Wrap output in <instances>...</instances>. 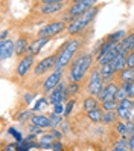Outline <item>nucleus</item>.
<instances>
[{"label": "nucleus", "instance_id": "f257e3e1", "mask_svg": "<svg viewBox=\"0 0 134 151\" xmlns=\"http://www.w3.org/2000/svg\"><path fill=\"white\" fill-rule=\"evenodd\" d=\"M97 9H99V8L92 6L90 9H87L84 14H81V15L75 17V19H73L72 22H70V23L67 24V32H69L70 35H75V34H78V32H81L82 29H85L87 26L93 22L95 17H96Z\"/></svg>", "mask_w": 134, "mask_h": 151}, {"label": "nucleus", "instance_id": "f03ea898", "mask_svg": "<svg viewBox=\"0 0 134 151\" xmlns=\"http://www.w3.org/2000/svg\"><path fill=\"white\" fill-rule=\"evenodd\" d=\"M92 60H93L92 54H81L78 58H75L72 69H70V72H69V78L72 79V81L79 83L84 78V75L87 73V70L90 69Z\"/></svg>", "mask_w": 134, "mask_h": 151}, {"label": "nucleus", "instance_id": "7ed1b4c3", "mask_svg": "<svg viewBox=\"0 0 134 151\" xmlns=\"http://www.w3.org/2000/svg\"><path fill=\"white\" fill-rule=\"evenodd\" d=\"M79 44H81V41L76 40V38L67 41L64 46H62V47L58 50L55 67H66V66L70 63V61L75 58V54H76L78 49H79Z\"/></svg>", "mask_w": 134, "mask_h": 151}, {"label": "nucleus", "instance_id": "20e7f679", "mask_svg": "<svg viewBox=\"0 0 134 151\" xmlns=\"http://www.w3.org/2000/svg\"><path fill=\"white\" fill-rule=\"evenodd\" d=\"M67 29V23L66 22H52V23H47L46 26H43V28L38 31L37 37H53V35L59 34L61 31Z\"/></svg>", "mask_w": 134, "mask_h": 151}, {"label": "nucleus", "instance_id": "39448f33", "mask_svg": "<svg viewBox=\"0 0 134 151\" xmlns=\"http://www.w3.org/2000/svg\"><path fill=\"white\" fill-rule=\"evenodd\" d=\"M104 83L105 81L101 76V70L95 69L92 72V75H90V78H88V86H87L88 93H90V95H97L104 88Z\"/></svg>", "mask_w": 134, "mask_h": 151}, {"label": "nucleus", "instance_id": "423d86ee", "mask_svg": "<svg viewBox=\"0 0 134 151\" xmlns=\"http://www.w3.org/2000/svg\"><path fill=\"white\" fill-rule=\"evenodd\" d=\"M62 69L64 67H55V70L43 81V92H52L59 83H61V78H62Z\"/></svg>", "mask_w": 134, "mask_h": 151}, {"label": "nucleus", "instance_id": "0eeeda50", "mask_svg": "<svg viewBox=\"0 0 134 151\" xmlns=\"http://www.w3.org/2000/svg\"><path fill=\"white\" fill-rule=\"evenodd\" d=\"M97 2V0H81V2H75V5L69 9V14H67V19H75V17L84 14L87 9H90V8Z\"/></svg>", "mask_w": 134, "mask_h": 151}, {"label": "nucleus", "instance_id": "6e6552de", "mask_svg": "<svg viewBox=\"0 0 134 151\" xmlns=\"http://www.w3.org/2000/svg\"><path fill=\"white\" fill-rule=\"evenodd\" d=\"M55 64H57V55H50L47 58L41 60L40 63L35 66V70H34L35 76H43L44 73H47L52 67H55Z\"/></svg>", "mask_w": 134, "mask_h": 151}, {"label": "nucleus", "instance_id": "1a4fd4ad", "mask_svg": "<svg viewBox=\"0 0 134 151\" xmlns=\"http://www.w3.org/2000/svg\"><path fill=\"white\" fill-rule=\"evenodd\" d=\"M34 57H35V55H32V54L21 57V60L19 61V64H17V69H15L17 76L23 78L26 73L29 72V69H31V67H32V64H34Z\"/></svg>", "mask_w": 134, "mask_h": 151}, {"label": "nucleus", "instance_id": "9d476101", "mask_svg": "<svg viewBox=\"0 0 134 151\" xmlns=\"http://www.w3.org/2000/svg\"><path fill=\"white\" fill-rule=\"evenodd\" d=\"M118 86H116L113 81H108V84H105L104 88L96 95L97 101L99 102H104V101H108V99H114V95H116V90H118Z\"/></svg>", "mask_w": 134, "mask_h": 151}, {"label": "nucleus", "instance_id": "9b49d317", "mask_svg": "<svg viewBox=\"0 0 134 151\" xmlns=\"http://www.w3.org/2000/svg\"><path fill=\"white\" fill-rule=\"evenodd\" d=\"M15 54V43L12 40H3L0 41V60L5 61L11 58Z\"/></svg>", "mask_w": 134, "mask_h": 151}, {"label": "nucleus", "instance_id": "f8f14e48", "mask_svg": "<svg viewBox=\"0 0 134 151\" xmlns=\"http://www.w3.org/2000/svg\"><path fill=\"white\" fill-rule=\"evenodd\" d=\"M50 93V98H49V101L52 104H57V102H61L62 99H66V84L64 83H59L55 88H53Z\"/></svg>", "mask_w": 134, "mask_h": 151}, {"label": "nucleus", "instance_id": "ddd939ff", "mask_svg": "<svg viewBox=\"0 0 134 151\" xmlns=\"http://www.w3.org/2000/svg\"><path fill=\"white\" fill-rule=\"evenodd\" d=\"M49 40H50V37H37L32 44H29L28 52H29V54H32V55L40 54V50H41V49H43L44 46H46L47 43H49Z\"/></svg>", "mask_w": 134, "mask_h": 151}, {"label": "nucleus", "instance_id": "4468645a", "mask_svg": "<svg viewBox=\"0 0 134 151\" xmlns=\"http://www.w3.org/2000/svg\"><path fill=\"white\" fill-rule=\"evenodd\" d=\"M62 9V3H46L40 8V14L41 15H53L57 12H61Z\"/></svg>", "mask_w": 134, "mask_h": 151}, {"label": "nucleus", "instance_id": "2eb2a0df", "mask_svg": "<svg viewBox=\"0 0 134 151\" xmlns=\"http://www.w3.org/2000/svg\"><path fill=\"white\" fill-rule=\"evenodd\" d=\"M31 124H35V125H38L41 128H47V127H52V124H50V118L47 116H44V114H32V118L29 119Z\"/></svg>", "mask_w": 134, "mask_h": 151}, {"label": "nucleus", "instance_id": "dca6fc26", "mask_svg": "<svg viewBox=\"0 0 134 151\" xmlns=\"http://www.w3.org/2000/svg\"><path fill=\"white\" fill-rule=\"evenodd\" d=\"M99 70H101V76H102V79H104L105 83H107V81H111L113 76H114L116 73H118V72L114 70V67L111 66V63L101 66V69H99Z\"/></svg>", "mask_w": 134, "mask_h": 151}, {"label": "nucleus", "instance_id": "f3484780", "mask_svg": "<svg viewBox=\"0 0 134 151\" xmlns=\"http://www.w3.org/2000/svg\"><path fill=\"white\" fill-rule=\"evenodd\" d=\"M111 66L114 67L116 72L119 73L120 70H123L125 67H127V55H125L123 52H122V54H119L118 57H116V58L111 61Z\"/></svg>", "mask_w": 134, "mask_h": 151}, {"label": "nucleus", "instance_id": "a211bd4d", "mask_svg": "<svg viewBox=\"0 0 134 151\" xmlns=\"http://www.w3.org/2000/svg\"><path fill=\"white\" fill-rule=\"evenodd\" d=\"M120 47L123 50V54H128V52L134 50V32L127 35V37L120 41Z\"/></svg>", "mask_w": 134, "mask_h": 151}, {"label": "nucleus", "instance_id": "6ab92c4d", "mask_svg": "<svg viewBox=\"0 0 134 151\" xmlns=\"http://www.w3.org/2000/svg\"><path fill=\"white\" fill-rule=\"evenodd\" d=\"M119 79L122 83H131L134 81V67H127L119 72Z\"/></svg>", "mask_w": 134, "mask_h": 151}, {"label": "nucleus", "instance_id": "aec40b11", "mask_svg": "<svg viewBox=\"0 0 134 151\" xmlns=\"http://www.w3.org/2000/svg\"><path fill=\"white\" fill-rule=\"evenodd\" d=\"M29 49V46H28V41H26V38H19L15 41V54L19 55V57H23V54L26 50Z\"/></svg>", "mask_w": 134, "mask_h": 151}, {"label": "nucleus", "instance_id": "412c9836", "mask_svg": "<svg viewBox=\"0 0 134 151\" xmlns=\"http://www.w3.org/2000/svg\"><path fill=\"white\" fill-rule=\"evenodd\" d=\"M87 116H88V119H90L92 122H102V116H104V113H102V110L99 109V107H96V109H93V110H90V111H87Z\"/></svg>", "mask_w": 134, "mask_h": 151}, {"label": "nucleus", "instance_id": "4be33fe9", "mask_svg": "<svg viewBox=\"0 0 134 151\" xmlns=\"http://www.w3.org/2000/svg\"><path fill=\"white\" fill-rule=\"evenodd\" d=\"M118 113H116V110H108V111H104V116H102V122L105 124V125H108V124H114L116 121H118Z\"/></svg>", "mask_w": 134, "mask_h": 151}, {"label": "nucleus", "instance_id": "5701e85b", "mask_svg": "<svg viewBox=\"0 0 134 151\" xmlns=\"http://www.w3.org/2000/svg\"><path fill=\"white\" fill-rule=\"evenodd\" d=\"M97 98H93V96H88L87 99H84V110L85 111H90V110H93V109H96L97 107Z\"/></svg>", "mask_w": 134, "mask_h": 151}, {"label": "nucleus", "instance_id": "b1692460", "mask_svg": "<svg viewBox=\"0 0 134 151\" xmlns=\"http://www.w3.org/2000/svg\"><path fill=\"white\" fill-rule=\"evenodd\" d=\"M131 109H123V107H119L118 105V109H116V113H118V116L123 121H131Z\"/></svg>", "mask_w": 134, "mask_h": 151}, {"label": "nucleus", "instance_id": "393cba45", "mask_svg": "<svg viewBox=\"0 0 134 151\" xmlns=\"http://www.w3.org/2000/svg\"><path fill=\"white\" fill-rule=\"evenodd\" d=\"M123 38H125V31H122V29H120V31H118V32L111 34V35H110V37L107 38V40L111 41V43H114V44H118V43H120Z\"/></svg>", "mask_w": 134, "mask_h": 151}, {"label": "nucleus", "instance_id": "a878e982", "mask_svg": "<svg viewBox=\"0 0 134 151\" xmlns=\"http://www.w3.org/2000/svg\"><path fill=\"white\" fill-rule=\"evenodd\" d=\"M118 105H119V102L116 101V99H108V101H104L102 102V109H104V111L116 110V109H118Z\"/></svg>", "mask_w": 134, "mask_h": 151}, {"label": "nucleus", "instance_id": "bb28decb", "mask_svg": "<svg viewBox=\"0 0 134 151\" xmlns=\"http://www.w3.org/2000/svg\"><path fill=\"white\" fill-rule=\"evenodd\" d=\"M50 101L47 99V98H40V99L35 102V105H34V109H32V111H35V113H38V111H41L43 110V107L44 105H47Z\"/></svg>", "mask_w": 134, "mask_h": 151}, {"label": "nucleus", "instance_id": "cd10ccee", "mask_svg": "<svg viewBox=\"0 0 134 151\" xmlns=\"http://www.w3.org/2000/svg\"><path fill=\"white\" fill-rule=\"evenodd\" d=\"M125 98H128V93H127V90H125V87L123 86H120L118 90H116V95H114V99L118 101V102H120L122 99H125Z\"/></svg>", "mask_w": 134, "mask_h": 151}, {"label": "nucleus", "instance_id": "c85d7f7f", "mask_svg": "<svg viewBox=\"0 0 134 151\" xmlns=\"http://www.w3.org/2000/svg\"><path fill=\"white\" fill-rule=\"evenodd\" d=\"M31 118H32V111L31 110H23V111H20L19 114H17V121L19 122H23V121L31 119Z\"/></svg>", "mask_w": 134, "mask_h": 151}, {"label": "nucleus", "instance_id": "c756f323", "mask_svg": "<svg viewBox=\"0 0 134 151\" xmlns=\"http://www.w3.org/2000/svg\"><path fill=\"white\" fill-rule=\"evenodd\" d=\"M50 124H52V127H57V125H59V124H62L61 114L53 111V113H52V116H50Z\"/></svg>", "mask_w": 134, "mask_h": 151}, {"label": "nucleus", "instance_id": "7c9ffc66", "mask_svg": "<svg viewBox=\"0 0 134 151\" xmlns=\"http://www.w3.org/2000/svg\"><path fill=\"white\" fill-rule=\"evenodd\" d=\"M119 107H123V109H131L134 110V104H133V98H125L119 102Z\"/></svg>", "mask_w": 134, "mask_h": 151}, {"label": "nucleus", "instance_id": "2f4dec72", "mask_svg": "<svg viewBox=\"0 0 134 151\" xmlns=\"http://www.w3.org/2000/svg\"><path fill=\"white\" fill-rule=\"evenodd\" d=\"M122 86L125 87V90H127L128 98H133V99H134V81H131V83H122Z\"/></svg>", "mask_w": 134, "mask_h": 151}, {"label": "nucleus", "instance_id": "473e14b6", "mask_svg": "<svg viewBox=\"0 0 134 151\" xmlns=\"http://www.w3.org/2000/svg\"><path fill=\"white\" fill-rule=\"evenodd\" d=\"M113 150L114 151H123V150H130L128 148V142L127 140H119V142H116V145L113 147Z\"/></svg>", "mask_w": 134, "mask_h": 151}, {"label": "nucleus", "instance_id": "72a5a7b5", "mask_svg": "<svg viewBox=\"0 0 134 151\" xmlns=\"http://www.w3.org/2000/svg\"><path fill=\"white\" fill-rule=\"evenodd\" d=\"M127 67H134V50L128 52L127 55Z\"/></svg>", "mask_w": 134, "mask_h": 151}, {"label": "nucleus", "instance_id": "f704fd0d", "mask_svg": "<svg viewBox=\"0 0 134 151\" xmlns=\"http://www.w3.org/2000/svg\"><path fill=\"white\" fill-rule=\"evenodd\" d=\"M73 105H75V101L70 99L69 104L66 105V110H64V114H66V116H69V114H70V111H72V109H73Z\"/></svg>", "mask_w": 134, "mask_h": 151}, {"label": "nucleus", "instance_id": "c9c22d12", "mask_svg": "<svg viewBox=\"0 0 134 151\" xmlns=\"http://www.w3.org/2000/svg\"><path fill=\"white\" fill-rule=\"evenodd\" d=\"M53 111L55 113H64V107H62V104L61 102H57V104H53Z\"/></svg>", "mask_w": 134, "mask_h": 151}, {"label": "nucleus", "instance_id": "e433bc0d", "mask_svg": "<svg viewBox=\"0 0 134 151\" xmlns=\"http://www.w3.org/2000/svg\"><path fill=\"white\" fill-rule=\"evenodd\" d=\"M9 133H11V134H12L15 139H19V140H23V139H24L23 136H20V134H19V131L14 130V128H9Z\"/></svg>", "mask_w": 134, "mask_h": 151}, {"label": "nucleus", "instance_id": "4c0bfd02", "mask_svg": "<svg viewBox=\"0 0 134 151\" xmlns=\"http://www.w3.org/2000/svg\"><path fill=\"white\" fill-rule=\"evenodd\" d=\"M52 150H55V151H58V150H62V145H61V142H53L52 144Z\"/></svg>", "mask_w": 134, "mask_h": 151}, {"label": "nucleus", "instance_id": "58836bf2", "mask_svg": "<svg viewBox=\"0 0 134 151\" xmlns=\"http://www.w3.org/2000/svg\"><path fill=\"white\" fill-rule=\"evenodd\" d=\"M50 133L53 134V137H55V139H61V137H62V133H61V131H58V130H52Z\"/></svg>", "mask_w": 134, "mask_h": 151}, {"label": "nucleus", "instance_id": "ea45409f", "mask_svg": "<svg viewBox=\"0 0 134 151\" xmlns=\"http://www.w3.org/2000/svg\"><path fill=\"white\" fill-rule=\"evenodd\" d=\"M128 148H130V150H134V137H130V142H128Z\"/></svg>", "mask_w": 134, "mask_h": 151}, {"label": "nucleus", "instance_id": "a19ab883", "mask_svg": "<svg viewBox=\"0 0 134 151\" xmlns=\"http://www.w3.org/2000/svg\"><path fill=\"white\" fill-rule=\"evenodd\" d=\"M32 99H34V95H31V93L26 95V102H31Z\"/></svg>", "mask_w": 134, "mask_h": 151}, {"label": "nucleus", "instance_id": "79ce46f5", "mask_svg": "<svg viewBox=\"0 0 134 151\" xmlns=\"http://www.w3.org/2000/svg\"><path fill=\"white\" fill-rule=\"evenodd\" d=\"M6 37H8V31H3V32H2V35H0L2 41H3V40H6Z\"/></svg>", "mask_w": 134, "mask_h": 151}, {"label": "nucleus", "instance_id": "37998d69", "mask_svg": "<svg viewBox=\"0 0 134 151\" xmlns=\"http://www.w3.org/2000/svg\"><path fill=\"white\" fill-rule=\"evenodd\" d=\"M55 2H57V3H64L66 0H55Z\"/></svg>", "mask_w": 134, "mask_h": 151}, {"label": "nucleus", "instance_id": "c03bdc74", "mask_svg": "<svg viewBox=\"0 0 134 151\" xmlns=\"http://www.w3.org/2000/svg\"><path fill=\"white\" fill-rule=\"evenodd\" d=\"M73 2H81V0H73Z\"/></svg>", "mask_w": 134, "mask_h": 151}]
</instances>
